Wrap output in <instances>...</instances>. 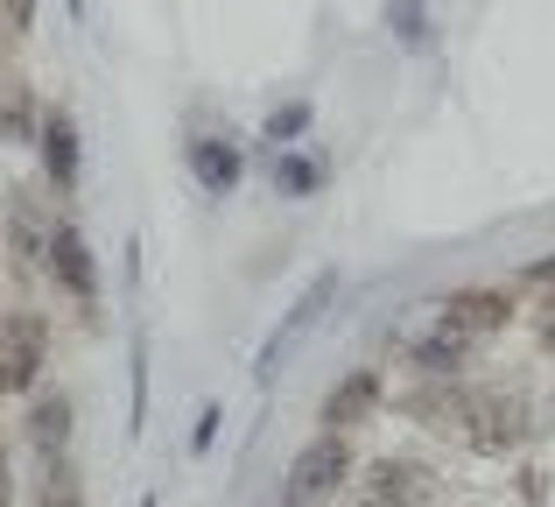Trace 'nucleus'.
Here are the masks:
<instances>
[{"label":"nucleus","mask_w":555,"mask_h":507,"mask_svg":"<svg viewBox=\"0 0 555 507\" xmlns=\"http://www.w3.org/2000/svg\"><path fill=\"white\" fill-rule=\"evenodd\" d=\"M50 367V325L42 310H8L0 317V395H36Z\"/></svg>","instance_id":"nucleus-1"},{"label":"nucleus","mask_w":555,"mask_h":507,"mask_svg":"<svg viewBox=\"0 0 555 507\" xmlns=\"http://www.w3.org/2000/svg\"><path fill=\"white\" fill-rule=\"evenodd\" d=\"M345 480H352V444H345V430H324V438H310L296 458H288V500L296 507L338 494Z\"/></svg>","instance_id":"nucleus-2"},{"label":"nucleus","mask_w":555,"mask_h":507,"mask_svg":"<svg viewBox=\"0 0 555 507\" xmlns=\"http://www.w3.org/2000/svg\"><path fill=\"white\" fill-rule=\"evenodd\" d=\"M42 268L56 275V289H64L78 310H99V261H92V240L78 233V226H50V248H42Z\"/></svg>","instance_id":"nucleus-3"},{"label":"nucleus","mask_w":555,"mask_h":507,"mask_svg":"<svg viewBox=\"0 0 555 507\" xmlns=\"http://www.w3.org/2000/svg\"><path fill=\"white\" fill-rule=\"evenodd\" d=\"M183 163H190V177H197L204 198H232V191H240V177H246V155H240V141H232V135H190L183 141Z\"/></svg>","instance_id":"nucleus-4"},{"label":"nucleus","mask_w":555,"mask_h":507,"mask_svg":"<svg viewBox=\"0 0 555 507\" xmlns=\"http://www.w3.org/2000/svg\"><path fill=\"white\" fill-rule=\"evenodd\" d=\"M42 169H50V191L56 198H70L78 191V121H70L64 106H50L42 113Z\"/></svg>","instance_id":"nucleus-5"},{"label":"nucleus","mask_w":555,"mask_h":507,"mask_svg":"<svg viewBox=\"0 0 555 507\" xmlns=\"http://www.w3.org/2000/svg\"><path fill=\"white\" fill-rule=\"evenodd\" d=\"M70 416H78V402H70L64 388H56V395H50V388H36V402H28V444L42 452V466H50V458H64L70 430H78Z\"/></svg>","instance_id":"nucleus-6"},{"label":"nucleus","mask_w":555,"mask_h":507,"mask_svg":"<svg viewBox=\"0 0 555 507\" xmlns=\"http://www.w3.org/2000/svg\"><path fill=\"white\" fill-rule=\"evenodd\" d=\"M373 409H379V367H352L324 395V430H359Z\"/></svg>","instance_id":"nucleus-7"},{"label":"nucleus","mask_w":555,"mask_h":507,"mask_svg":"<svg viewBox=\"0 0 555 507\" xmlns=\"http://www.w3.org/2000/svg\"><path fill=\"white\" fill-rule=\"evenodd\" d=\"M506 317H514V303H506L500 289H464V296L443 303V325L464 331V339H478V331H500Z\"/></svg>","instance_id":"nucleus-8"},{"label":"nucleus","mask_w":555,"mask_h":507,"mask_svg":"<svg viewBox=\"0 0 555 507\" xmlns=\"http://www.w3.org/2000/svg\"><path fill=\"white\" fill-rule=\"evenodd\" d=\"M359 507H422V472L415 466H379L366 480Z\"/></svg>","instance_id":"nucleus-9"},{"label":"nucleus","mask_w":555,"mask_h":507,"mask_svg":"<svg viewBox=\"0 0 555 507\" xmlns=\"http://www.w3.org/2000/svg\"><path fill=\"white\" fill-rule=\"evenodd\" d=\"M464 353H472V339H464V331H450V325H436L429 339L415 345V367H422V373H457Z\"/></svg>","instance_id":"nucleus-10"},{"label":"nucleus","mask_w":555,"mask_h":507,"mask_svg":"<svg viewBox=\"0 0 555 507\" xmlns=\"http://www.w3.org/2000/svg\"><path fill=\"white\" fill-rule=\"evenodd\" d=\"M317 183H324V163H317V155H296V149L274 155V191L282 198H310Z\"/></svg>","instance_id":"nucleus-11"},{"label":"nucleus","mask_w":555,"mask_h":507,"mask_svg":"<svg viewBox=\"0 0 555 507\" xmlns=\"http://www.w3.org/2000/svg\"><path fill=\"white\" fill-rule=\"evenodd\" d=\"M296 135H310V99H288L282 113H268V127H260V141H268L274 155L296 149Z\"/></svg>","instance_id":"nucleus-12"},{"label":"nucleus","mask_w":555,"mask_h":507,"mask_svg":"<svg viewBox=\"0 0 555 507\" xmlns=\"http://www.w3.org/2000/svg\"><path fill=\"white\" fill-rule=\"evenodd\" d=\"M42 500H50V507H85V486H78V472H70L64 458H50V486H42Z\"/></svg>","instance_id":"nucleus-13"},{"label":"nucleus","mask_w":555,"mask_h":507,"mask_svg":"<svg viewBox=\"0 0 555 507\" xmlns=\"http://www.w3.org/2000/svg\"><path fill=\"white\" fill-rule=\"evenodd\" d=\"M387 22H401V42H408V50H422V42H429V14H422V0H401Z\"/></svg>","instance_id":"nucleus-14"},{"label":"nucleus","mask_w":555,"mask_h":507,"mask_svg":"<svg viewBox=\"0 0 555 507\" xmlns=\"http://www.w3.org/2000/svg\"><path fill=\"white\" fill-rule=\"evenodd\" d=\"M28 22H36V0H8V36H28Z\"/></svg>","instance_id":"nucleus-15"},{"label":"nucleus","mask_w":555,"mask_h":507,"mask_svg":"<svg viewBox=\"0 0 555 507\" xmlns=\"http://www.w3.org/2000/svg\"><path fill=\"white\" fill-rule=\"evenodd\" d=\"M0 507H14V472H8V458H0Z\"/></svg>","instance_id":"nucleus-16"},{"label":"nucleus","mask_w":555,"mask_h":507,"mask_svg":"<svg viewBox=\"0 0 555 507\" xmlns=\"http://www.w3.org/2000/svg\"><path fill=\"white\" fill-rule=\"evenodd\" d=\"M534 275H542V282H555V261H542V268H534Z\"/></svg>","instance_id":"nucleus-17"},{"label":"nucleus","mask_w":555,"mask_h":507,"mask_svg":"<svg viewBox=\"0 0 555 507\" xmlns=\"http://www.w3.org/2000/svg\"><path fill=\"white\" fill-rule=\"evenodd\" d=\"M542 339H548V353H555V317H548V331H542Z\"/></svg>","instance_id":"nucleus-18"}]
</instances>
